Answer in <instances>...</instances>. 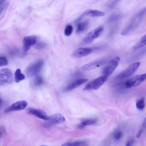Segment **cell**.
<instances>
[{
  "instance_id": "obj_20",
  "label": "cell",
  "mask_w": 146,
  "mask_h": 146,
  "mask_svg": "<svg viewBox=\"0 0 146 146\" xmlns=\"http://www.w3.org/2000/svg\"><path fill=\"white\" fill-rule=\"evenodd\" d=\"M146 43V35L142 37L134 45L133 48L134 50L137 49L144 46Z\"/></svg>"
},
{
  "instance_id": "obj_27",
  "label": "cell",
  "mask_w": 146,
  "mask_h": 146,
  "mask_svg": "<svg viewBox=\"0 0 146 146\" xmlns=\"http://www.w3.org/2000/svg\"><path fill=\"white\" fill-rule=\"evenodd\" d=\"M8 63L7 60L5 56H0V66L7 65Z\"/></svg>"
},
{
  "instance_id": "obj_28",
  "label": "cell",
  "mask_w": 146,
  "mask_h": 146,
  "mask_svg": "<svg viewBox=\"0 0 146 146\" xmlns=\"http://www.w3.org/2000/svg\"><path fill=\"white\" fill-rule=\"evenodd\" d=\"M43 80L42 77L40 76H37L35 79L34 83L35 86H38L42 83Z\"/></svg>"
},
{
  "instance_id": "obj_35",
  "label": "cell",
  "mask_w": 146,
  "mask_h": 146,
  "mask_svg": "<svg viewBox=\"0 0 146 146\" xmlns=\"http://www.w3.org/2000/svg\"><path fill=\"white\" fill-rule=\"evenodd\" d=\"M6 0H0V5L2 4Z\"/></svg>"
},
{
  "instance_id": "obj_5",
  "label": "cell",
  "mask_w": 146,
  "mask_h": 146,
  "mask_svg": "<svg viewBox=\"0 0 146 146\" xmlns=\"http://www.w3.org/2000/svg\"><path fill=\"white\" fill-rule=\"evenodd\" d=\"M43 65V61L40 60L32 64L26 70L27 75L29 76H33L36 75L42 69Z\"/></svg>"
},
{
  "instance_id": "obj_15",
  "label": "cell",
  "mask_w": 146,
  "mask_h": 146,
  "mask_svg": "<svg viewBox=\"0 0 146 146\" xmlns=\"http://www.w3.org/2000/svg\"><path fill=\"white\" fill-rule=\"evenodd\" d=\"M88 80V79H78L68 85L65 89L64 91L67 92L71 91L81 85L86 83Z\"/></svg>"
},
{
  "instance_id": "obj_17",
  "label": "cell",
  "mask_w": 146,
  "mask_h": 146,
  "mask_svg": "<svg viewBox=\"0 0 146 146\" xmlns=\"http://www.w3.org/2000/svg\"><path fill=\"white\" fill-rule=\"evenodd\" d=\"M97 121V120L96 119H86L78 125V127L80 129H83L86 126L94 125L95 124Z\"/></svg>"
},
{
  "instance_id": "obj_30",
  "label": "cell",
  "mask_w": 146,
  "mask_h": 146,
  "mask_svg": "<svg viewBox=\"0 0 146 146\" xmlns=\"http://www.w3.org/2000/svg\"><path fill=\"white\" fill-rule=\"evenodd\" d=\"M6 133V130L4 127L3 126H1L0 127V138H1L3 135Z\"/></svg>"
},
{
  "instance_id": "obj_32",
  "label": "cell",
  "mask_w": 146,
  "mask_h": 146,
  "mask_svg": "<svg viewBox=\"0 0 146 146\" xmlns=\"http://www.w3.org/2000/svg\"><path fill=\"white\" fill-rule=\"evenodd\" d=\"M134 141V140L133 139L129 140L127 142L126 145L127 146H131L133 144Z\"/></svg>"
},
{
  "instance_id": "obj_2",
  "label": "cell",
  "mask_w": 146,
  "mask_h": 146,
  "mask_svg": "<svg viewBox=\"0 0 146 146\" xmlns=\"http://www.w3.org/2000/svg\"><path fill=\"white\" fill-rule=\"evenodd\" d=\"M13 76L11 71L6 68L0 69V86H4L12 84Z\"/></svg>"
},
{
  "instance_id": "obj_31",
  "label": "cell",
  "mask_w": 146,
  "mask_h": 146,
  "mask_svg": "<svg viewBox=\"0 0 146 146\" xmlns=\"http://www.w3.org/2000/svg\"><path fill=\"white\" fill-rule=\"evenodd\" d=\"M121 0H113L111 3L110 6L112 8L116 5Z\"/></svg>"
},
{
  "instance_id": "obj_14",
  "label": "cell",
  "mask_w": 146,
  "mask_h": 146,
  "mask_svg": "<svg viewBox=\"0 0 146 146\" xmlns=\"http://www.w3.org/2000/svg\"><path fill=\"white\" fill-rule=\"evenodd\" d=\"M92 51V49L90 48H80L76 50L72 55L75 58L81 57L89 55Z\"/></svg>"
},
{
  "instance_id": "obj_3",
  "label": "cell",
  "mask_w": 146,
  "mask_h": 146,
  "mask_svg": "<svg viewBox=\"0 0 146 146\" xmlns=\"http://www.w3.org/2000/svg\"><path fill=\"white\" fill-rule=\"evenodd\" d=\"M103 30V27L100 26L91 31L84 38L82 41V44L86 45L90 44L95 39L100 36Z\"/></svg>"
},
{
  "instance_id": "obj_1",
  "label": "cell",
  "mask_w": 146,
  "mask_h": 146,
  "mask_svg": "<svg viewBox=\"0 0 146 146\" xmlns=\"http://www.w3.org/2000/svg\"><path fill=\"white\" fill-rule=\"evenodd\" d=\"M146 13V8L141 10L131 19L125 27L121 32L122 35H127L130 31L137 27L141 22Z\"/></svg>"
},
{
  "instance_id": "obj_6",
  "label": "cell",
  "mask_w": 146,
  "mask_h": 146,
  "mask_svg": "<svg viewBox=\"0 0 146 146\" xmlns=\"http://www.w3.org/2000/svg\"><path fill=\"white\" fill-rule=\"evenodd\" d=\"M140 64L139 62H136L132 64L118 74L117 78H124L131 76L137 70Z\"/></svg>"
},
{
  "instance_id": "obj_12",
  "label": "cell",
  "mask_w": 146,
  "mask_h": 146,
  "mask_svg": "<svg viewBox=\"0 0 146 146\" xmlns=\"http://www.w3.org/2000/svg\"><path fill=\"white\" fill-rule=\"evenodd\" d=\"M36 42V37L34 36H28L25 37L23 40L24 51L26 53L30 47L35 45Z\"/></svg>"
},
{
  "instance_id": "obj_18",
  "label": "cell",
  "mask_w": 146,
  "mask_h": 146,
  "mask_svg": "<svg viewBox=\"0 0 146 146\" xmlns=\"http://www.w3.org/2000/svg\"><path fill=\"white\" fill-rule=\"evenodd\" d=\"M15 80L16 82L18 83L25 78V75L21 73V70L18 68L14 73Z\"/></svg>"
},
{
  "instance_id": "obj_11",
  "label": "cell",
  "mask_w": 146,
  "mask_h": 146,
  "mask_svg": "<svg viewBox=\"0 0 146 146\" xmlns=\"http://www.w3.org/2000/svg\"><path fill=\"white\" fill-rule=\"evenodd\" d=\"M106 61L104 59H101L93 61L82 66L81 69L85 71L94 69L103 64Z\"/></svg>"
},
{
  "instance_id": "obj_13",
  "label": "cell",
  "mask_w": 146,
  "mask_h": 146,
  "mask_svg": "<svg viewBox=\"0 0 146 146\" xmlns=\"http://www.w3.org/2000/svg\"><path fill=\"white\" fill-rule=\"evenodd\" d=\"M105 15L104 13L99 10H89L84 12L81 16L77 19L76 21L78 22L80 21L86 16H88L93 17H101L104 16Z\"/></svg>"
},
{
  "instance_id": "obj_21",
  "label": "cell",
  "mask_w": 146,
  "mask_h": 146,
  "mask_svg": "<svg viewBox=\"0 0 146 146\" xmlns=\"http://www.w3.org/2000/svg\"><path fill=\"white\" fill-rule=\"evenodd\" d=\"M86 141L84 140L79 141L67 143L64 144L62 146H76L81 145L85 144Z\"/></svg>"
},
{
  "instance_id": "obj_36",
  "label": "cell",
  "mask_w": 146,
  "mask_h": 146,
  "mask_svg": "<svg viewBox=\"0 0 146 146\" xmlns=\"http://www.w3.org/2000/svg\"><path fill=\"white\" fill-rule=\"evenodd\" d=\"M1 100L0 97V104H1Z\"/></svg>"
},
{
  "instance_id": "obj_24",
  "label": "cell",
  "mask_w": 146,
  "mask_h": 146,
  "mask_svg": "<svg viewBox=\"0 0 146 146\" xmlns=\"http://www.w3.org/2000/svg\"><path fill=\"white\" fill-rule=\"evenodd\" d=\"M35 45V48L38 49H42L45 48L47 46V44L42 41H36Z\"/></svg>"
},
{
  "instance_id": "obj_22",
  "label": "cell",
  "mask_w": 146,
  "mask_h": 146,
  "mask_svg": "<svg viewBox=\"0 0 146 146\" xmlns=\"http://www.w3.org/2000/svg\"><path fill=\"white\" fill-rule=\"evenodd\" d=\"M122 16L120 14H114L111 15L109 18L108 21L109 22L116 21L121 19Z\"/></svg>"
},
{
  "instance_id": "obj_10",
  "label": "cell",
  "mask_w": 146,
  "mask_h": 146,
  "mask_svg": "<svg viewBox=\"0 0 146 146\" xmlns=\"http://www.w3.org/2000/svg\"><path fill=\"white\" fill-rule=\"evenodd\" d=\"M26 111L28 113L40 119L47 120L49 118V116L47 115L46 113L41 109L29 108L26 109Z\"/></svg>"
},
{
  "instance_id": "obj_29",
  "label": "cell",
  "mask_w": 146,
  "mask_h": 146,
  "mask_svg": "<svg viewBox=\"0 0 146 146\" xmlns=\"http://www.w3.org/2000/svg\"><path fill=\"white\" fill-rule=\"evenodd\" d=\"M83 89L85 90H89L93 89L92 80L86 84Z\"/></svg>"
},
{
  "instance_id": "obj_19",
  "label": "cell",
  "mask_w": 146,
  "mask_h": 146,
  "mask_svg": "<svg viewBox=\"0 0 146 146\" xmlns=\"http://www.w3.org/2000/svg\"><path fill=\"white\" fill-rule=\"evenodd\" d=\"M88 24V21L79 23L77 25L76 32L80 33L83 32L87 28Z\"/></svg>"
},
{
  "instance_id": "obj_4",
  "label": "cell",
  "mask_w": 146,
  "mask_h": 146,
  "mask_svg": "<svg viewBox=\"0 0 146 146\" xmlns=\"http://www.w3.org/2000/svg\"><path fill=\"white\" fill-rule=\"evenodd\" d=\"M120 61V58L116 56L111 59L103 69V75L107 77L111 75L118 66Z\"/></svg>"
},
{
  "instance_id": "obj_33",
  "label": "cell",
  "mask_w": 146,
  "mask_h": 146,
  "mask_svg": "<svg viewBox=\"0 0 146 146\" xmlns=\"http://www.w3.org/2000/svg\"><path fill=\"white\" fill-rule=\"evenodd\" d=\"M7 5V4H5L0 7V15L3 12V11L6 7Z\"/></svg>"
},
{
  "instance_id": "obj_23",
  "label": "cell",
  "mask_w": 146,
  "mask_h": 146,
  "mask_svg": "<svg viewBox=\"0 0 146 146\" xmlns=\"http://www.w3.org/2000/svg\"><path fill=\"white\" fill-rule=\"evenodd\" d=\"M136 106L137 108L139 110H142L145 107L144 99L142 98L138 100L136 102Z\"/></svg>"
},
{
  "instance_id": "obj_8",
  "label": "cell",
  "mask_w": 146,
  "mask_h": 146,
  "mask_svg": "<svg viewBox=\"0 0 146 146\" xmlns=\"http://www.w3.org/2000/svg\"><path fill=\"white\" fill-rule=\"evenodd\" d=\"M48 121L46 123V126L50 127L62 123L65 121L64 117L60 114H55L49 117Z\"/></svg>"
},
{
  "instance_id": "obj_16",
  "label": "cell",
  "mask_w": 146,
  "mask_h": 146,
  "mask_svg": "<svg viewBox=\"0 0 146 146\" xmlns=\"http://www.w3.org/2000/svg\"><path fill=\"white\" fill-rule=\"evenodd\" d=\"M107 77L103 75L95 79L92 80L93 89H98L106 80Z\"/></svg>"
},
{
  "instance_id": "obj_26",
  "label": "cell",
  "mask_w": 146,
  "mask_h": 146,
  "mask_svg": "<svg viewBox=\"0 0 146 146\" xmlns=\"http://www.w3.org/2000/svg\"><path fill=\"white\" fill-rule=\"evenodd\" d=\"M122 132L121 131H118L115 132L113 135V139L115 141H118L122 137Z\"/></svg>"
},
{
  "instance_id": "obj_25",
  "label": "cell",
  "mask_w": 146,
  "mask_h": 146,
  "mask_svg": "<svg viewBox=\"0 0 146 146\" xmlns=\"http://www.w3.org/2000/svg\"><path fill=\"white\" fill-rule=\"evenodd\" d=\"M73 30L72 26L70 25H68L65 28L64 33L65 35L69 36L72 33Z\"/></svg>"
},
{
  "instance_id": "obj_7",
  "label": "cell",
  "mask_w": 146,
  "mask_h": 146,
  "mask_svg": "<svg viewBox=\"0 0 146 146\" xmlns=\"http://www.w3.org/2000/svg\"><path fill=\"white\" fill-rule=\"evenodd\" d=\"M146 78V73L135 76L126 81L125 86L127 88L137 86L144 81Z\"/></svg>"
},
{
  "instance_id": "obj_34",
  "label": "cell",
  "mask_w": 146,
  "mask_h": 146,
  "mask_svg": "<svg viewBox=\"0 0 146 146\" xmlns=\"http://www.w3.org/2000/svg\"><path fill=\"white\" fill-rule=\"evenodd\" d=\"M142 130L141 129L139 131L137 132V133L136 137L137 138H139L140 137L141 134V133L142 132Z\"/></svg>"
},
{
  "instance_id": "obj_9",
  "label": "cell",
  "mask_w": 146,
  "mask_h": 146,
  "mask_svg": "<svg viewBox=\"0 0 146 146\" xmlns=\"http://www.w3.org/2000/svg\"><path fill=\"white\" fill-rule=\"evenodd\" d=\"M27 104V102L25 101H19L13 103L10 106L5 109L4 112L5 113H8L13 111L22 110L26 108Z\"/></svg>"
}]
</instances>
